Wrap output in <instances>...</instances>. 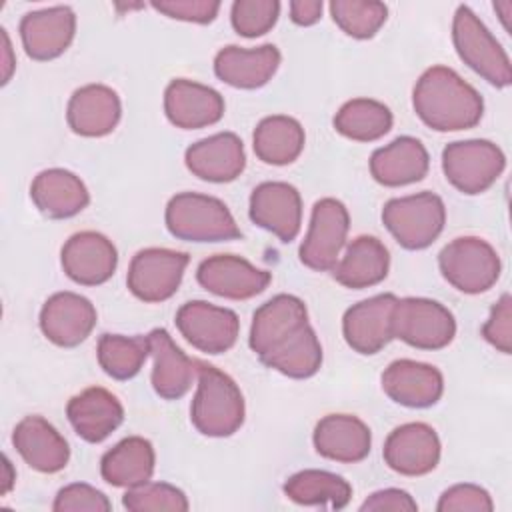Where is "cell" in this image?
<instances>
[{"instance_id":"b9f144b4","label":"cell","mask_w":512,"mask_h":512,"mask_svg":"<svg viewBox=\"0 0 512 512\" xmlns=\"http://www.w3.org/2000/svg\"><path fill=\"white\" fill-rule=\"evenodd\" d=\"M438 512H492L494 502L490 494L476 484H454L442 492Z\"/></svg>"},{"instance_id":"836d02e7","label":"cell","mask_w":512,"mask_h":512,"mask_svg":"<svg viewBox=\"0 0 512 512\" xmlns=\"http://www.w3.org/2000/svg\"><path fill=\"white\" fill-rule=\"evenodd\" d=\"M262 364L288 376V378H310L320 370L322 346L314 328L306 322L268 354L260 356Z\"/></svg>"},{"instance_id":"9c48e42d","label":"cell","mask_w":512,"mask_h":512,"mask_svg":"<svg viewBox=\"0 0 512 512\" xmlns=\"http://www.w3.org/2000/svg\"><path fill=\"white\" fill-rule=\"evenodd\" d=\"M190 256L170 248H144L128 266L126 284L142 302H164L176 294Z\"/></svg>"},{"instance_id":"f35d334b","label":"cell","mask_w":512,"mask_h":512,"mask_svg":"<svg viewBox=\"0 0 512 512\" xmlns=\"http://www.w3.org/2000/svg\"><path fill=\"white\" fill-rule=\"evenodd\" d=\"M122 506L130 512H186L190 508L186 494L166 482H144L132 486L122 496Z\"/></svg>"},{"instance_id":"9a60e30c","label":"cell","mask_w":512,"mask_h":512,"mask_svg":"<svg viewBox=\"0 0 512 512\" xmlns=\"http://www.w3.org/2000/svg\"><path fill=\"white\" fill-rule=\"evenodd\" d=\"M96 326L94 304L76 292L52 294L40 310V330L56 346L74 348L84 342Z\"/></svg>"},{"instance_id":"1f68e13d","label":"cell","mask_w":512,"mask_h":512,"mask_svg":"<svg viewBox=\"0 0 512 512\" xmlns=\"http://www.w3.org/2000/svg\"><path fill=\"white\" fill-rule=\"evenodd\" d=\"M156 464L154 446L142 436H128L104 452L100 460L102 478L116 488H132L152 478Z\"/></svg>"},{"instance_id":"681fc988","label":"cell","mask_w":512,"mask_h":512,"mask_svg":"<svg viewBox=\"0 0 512 512\" xmlns=\"http://www.w3.org/2000/svg\"><path fill=\"white\" fill-rule=\"evenodd\" d=\"M494 10L500 12V20L504 24L506 30H510L508 26V16H510V10H512V2L510 0H502V2H494Z\"/></svg>"},{"instance_id":"c3c4849f","label":"cell","mask_w":512,"mask_h":512,"mask_svg":"<svg viewBox=\"0 0 512 512\" xmlns=\"http://www.w3.org/2000/svg\"><path fill=\"white\" fill-rule=\"evenodd\" d=\"M2 464H4V476H2V488H0V494L4 496V494H8V492L12 490L16 476L12 474V462L8 460V456H6V454L2 456Z\"/></svg>"},{"instance_id":"7c38bea8","label":"cell","mask_w":512,"mask_h":512,"mask_svg":"<svg viewBox=\"0 0 512 512\" xmlns=\"http://www.w3.org/2000/svg\"><path fill=\"white\" fill-rule=\"evenodd\" d=\"M198 284L228 300H248L264 292L272 280L270 272L252 266L236 254H214L200 262L196 270Z\"/></svg>"},{"instance_id":"83f0119b","label":"cell","mask_w":512,"mask_h":512,"mask_svg":"<svg viewBox=\"0 0 512 512\" xmlns=\"http://www.w3.org/2000/svg\"><path fill=\"white\" fill-rule=\"evenodd\" d=\"M430 156L424 144L414 136H398L370 156L372 178L388 188L406 186L426 176Z\"/></svg>"},{"instance_id":"2e32d148","label":"cell","mask_w":512,"mask_h":512,"mask_svg":"<svg viewBox=\"0 0 512 512\" xmlns=\"http://www.w3.org/2000/svg\"><path fill=\"white\" fill-rule=\"evenodd\" d=\"M394 294H376L366 298L344 312L342 334L346 344L364 356L380 352L392 336V310L396 304Z\"/></svg>"},{"instance_id":"6da1fadb","label":"cell","mask_w":512,"mask_h":512,"mask_svg":"<svg viewBox=\"0 0 512 512\" xmlns=\"http://www.w3.org/2000/svg\"><path fill=\"white\" fill-rule=\"evenodd\" d=\"M412 106L418 118L438 132L474 128L484 114L480 92L448 66H432L416 80Z\"/></svg>"},{"instance_id":"ac0fdd59","label":"cell","mask_w":512,"mask_h":512,"mask_svg":"<svg viewBox=\"0 0 512 512\" xmlns=\"http://www.w3.org/2000/svg\"><path fill=\"white\" fill-rule=\"evenodd\" d=\"M24 52L32 60H54L66 52L76 32V14L70 6H50L34 10L20 20Z\"/></svg>"},{"instance_id":"30bf717a","label":"cell","mask_w":512,"mask_h":512,"mask_svg":"<svg viewBox=\"0 0 512 512\" xmlns=\"http://www.w3.org/2000/svg\"><path fill=\"white\" fill-rule=\"evenodd\" d=\"M350 216L346 206L336 198H322L314 204L310 226L300 246L304 266L326 272L340 260V250L346 244Z\"/></svg>"},{"instance_id":"7a4b0ae2","label":"cell","mask_w":512,"mask_h":512,"mask_svg":"<svg viewBox=\"0 0 512 512\" xmlns=\"http://www.w3.org/2000/svg\"><path fill=\"white\" fill-rule=\"evenodd\" d=\"M198 388L190 406L194 428L210 438L232 436L244 422V396L238 384L216 366L196 360Z\"/></svg>"},{"instance_id":"e575fe53","label":"cell","mask_w":512,"mask_h":512,"mask_svg":"<svg viewBox=\"0 0 512 512\" xmlns=\"http://www.w3.org/2000/svg\"><path fill=\"white\" fill-rule=\"evenodd\" d=\"M284 494L300 506L342 510L352 498V486L328 470H300L284 482Z\"/></svg>"},{"instance_id":"52a82bcc","label":"cell","mask_w":512,"mask_h":512,"mask_svg":"<svg viewBox=\"0 0 512 512\" xmlns=\"http://www.w3.org/2000/svg\"><path fill=\"white\" fill-rule=\"evenodd\" d=\"M506 168V156L490 140H458L442 150V170L446 180L462 194L488 190Z\"/></svg>"},{"instance_id":"44dd1931","label":"cell","mask_w":512,"mask_h":512,"mask_svg":"<svg viewBox=\"0 0 512 512\" xmlns=\"http://www.w3.org/2000/svg\"><path fill=\"white\" fill-rule=\"evenodd\" d=\"M186 168L206 182H232L246 168L244 144L234 132H218L190 144L184 152Z\"/></svg>"},{"instance_id":"ab89813d","label":"cell","mask_w":512,"mask_h":512,"mask_svg":"<svg viewBox=\"0 0 512 512\" xmlns=\"http://www.w3.org/2000/svg\"><path fill=\"white\" fill-rule=\"evenodd\" d=\"M278 14V0H236L230 10V22L240 36L256 38L276 24Z\"/></svg>"},{"instance_id":"8992f818","label":"cell","mask_w":512,"mask_h":512,"mask_svg":"<svg viewBox=\"0 0 512 512\" xmlns=\"http://www.w3.org/2000/svg\"><path fill=\"white\" fill-rule=\"evenodd\" d=\"M438 266L448 284L464 294H480L500 278V256L492 244L478 236H460L438 254Z\"/></svg>"},{"instance_id":"cb8c5ba5","label":"cell","mask_w":512,"mask_h":512,"mask_svg":"<svg viewBox=\"0 0 512 512\" xmlns=\"http://www.w3.org/2000/svg\"><path fill=\"white\" fill-rule=\"evenodd\" d=\"M66 416L82 440L98 444L122 424L124 408L110 390L92 386L68 400Z\"/></svg>"},{"instance_id":"5bb4252c","label":"cell","mask_w":512,"mask_h":512,"mask_svg":"<svg viewBox=\"0 0 512 512\" xmlns=\"http://www.w3.org/2000/svg\"><path fill=\"white\" fill-rule=\"evenodd\" d=\"M60 260L70 280L82 286H98L112 278L118 266V252L104 234L84 230L64 242Z\"/></svg>"},{"instance_id":"d590c367","label":"cell","mask_w":512,"mask_h":512,"mask_svg":"<svg viewBox=\"0 0 512 512\" xmlns=\"http://www.w3.org/2000/svg\"><path fill=\"white\" fill-rule=\"evenodd\" d=\"M392 112L372 98H354L340 106L332 124L336 132L356 142H372L392 128Z\"/></svg>"},{"instance_id":"4dcf8cb0","label":"cell","mask_w":512,"mask_h":512,"mask_svg":"<svg viewBox=\"0 0 512 512\" xmlns=\"http://www.w3.org/2000/svg\"><path fill=\"white\" fill-rule=\"evenodd\" d=\"M390 254L376 236L354 238L344 256L332 268L336 282L346 288L362 290L380 284L388 276Z\"/></svg>"},{"instance_id":"ba28073f","label":"cell","mask_w":512,"mask_h":512,"mask_svg":"<svg viewBox=\"0 0 512 512\" xmlns=\"http://www.w3.org/2000/svg\"><path fill=\"white\" fill-rule=\"evenodd\" d=\"M392 336L420 350H440L456 336L452 312L430 298H400L392 310Z\"/></svg>"},{"instance_id":"f546056e","label":"cell","mask_w":512,"mask_h":512,"mask_svg":"<svg viewBox=\"0 0 512 512\" xmlns=\"http://www.w3.org/2000/svg\"><path fill=\"white\" fill-rule=\"evenodd\" d=\"M30 198L48 218H72L90 202L82 178L64 168H48L36 174L30 186Z\"/></svg>"},{"instance_id":"bcb514c9","label":"cell","mask_w":512,"mask_h":512,"mask_svg":"<svg viewBox=\"0 0 512 512\" xmlns=\"http://www.w3.org/2000/svg\"><path fill=\"white\" fill-rule=\"evenodd\" d=\"M290 18L298 26H312L320 20L324 4L320 0H292L288 4Z\"/></svg>"},{"instance_id":"8d00e7d4","label":"cell","mask_w":512,"mask_h":512,"mask_svg":"<svg viewBox=\"0 0 512 512\" xmlns=\"http://www.w3.org/2000/svg\"><path fill=\"white\" fill-rule=\"evenodd\" d=\"M98 364L114 380L134 378L150 356L148 336L102 334L98 340Z\"/></svg>"},{"instance_id":"277c9868","label":"cell","mask_w":512,"mask_h":512,"mask_svg":"<svg viewBox=\"0 0 512 512\" xmlns=\"http://www.w3.org/2000/svg\"><path fill=\"white\" fill-rule=\"evenodd\" d=\"M452 42L460 60L486 82L496 88L510 86L512 64L506 50L466 4H460L454 12Z\"/></svg>"},{"instance_id":"d6a6232c","label":"cell","mask_w":512,"mask_h":512,"mask_svg":"<svg viewBox=\"0 0 512 512\" xmlns=\"http://www.w3.org/2000/svg\"><path fill=\"white\" fill-rule=\"evenodd\" d=\"M304 142L306 134L302 124L296 118L284 114L262 118L252 136L256 156L272 166L294 162L304 150Z\"/></svg>"},{"instance_id":"4316f807","label":"cell","mask_w":512,"mask_h":512,"mask_svg":"<svg viewBox=\"0 0 512 512\" xmlns=\"http://www.w3.org/2000/svg\"><path fill=\"white\" fill-rule=\"evenodd\" d=\"M312 442L320 456L354 464L370 454L372 434L370 428L352 414H328L316 424Z\"/></svg>"},{"instance_id":"d4e9b609","label":"cell","mask_w":512,"mask_h":512,"mask_svg":"<svg viewBox=\"0 0 512 512\" xmlns=\"http://www.w3.org/2000/svg\"><path fill=\"white\" fill-rule=\"evenodd\" d=\"M122 114L118 94L104 84H86L78 88L68 102L66 120L72 132L88 138L110 134Z\"/></svg>"},{"instance_id":"e0dca14e","label":"cell","mask_w":512,"mask_h":512,"mask_svg":"<svg viewBox=\"0 0 512 512\" xmlns=\"http://www.w3.org/2000/svg\"><path fill=\"white\" fill-rule=\"evenodd\" d=\"M250 220L282 242H292L302 224L300 192L288 182L258 184L250 194Z\"/></svg>"},{"instance_id":"603a6c76","label":"cell","mask_w":512,"mask_h":512,"mask_svg":"<svg viewBox=\"0 0 512 512\" xmlns=\"http://www.w3.org/2000/svg\"><path fill=\"white\" fill-rule=\"evenodd\" d=\"M280 66V50L274 44L256 48L224 46L214 58V74L234 88L254 90L272 80Z\"/></svg>"},{"instance_id":"f1b7e54d","label":"cell","mask_w":512,"mask_h":512,"mask_svg":"<svg viewBox=\"0 0 512 512\" xmlns=\"http://www.w3.org/2000/svg\"><path fill=\"white\" fill-rule=\"evenodd\" d=\"M152 366V388L164 400L182 398L194 378H196V360L188 358L172 340L164 328H154L148 334Z\"/></svg>"},{"instance_id":"60d3db41","label":"cell","mask_w":512,"mask_h":512,"mask_svg":"<svg viewBox=\"0 0 512 512\" xmlns=\"http://www.w3.org/2000/svg\"><path fill=\"white\" fill-rule=\"evenodd\" d=\"M54 512H110L112 504L104 492L90 484L74 482L64 486L52 504Z\"/></svg>"},{"instance_id":"ffe728a7","label":"cell","mask_w":512,"mask_h":512,"mask_svg":"<svg viewBox=\"0 0 512 512\" xmlns=\"http://www.w3.org/2000/svg\"><path fill=\"white\" fill-rule=\"evenodd\" d=\"M382 390L390 400L408 408L434 406L444 392L442 372L426 362L400 358L382 372Z\"/></svg>"},{"instance_id":"d6986e66","label":"cell","mask_w":512,"mask_h":512,"mask_svg":"<svg viewBox=\"0 0 512 512\" xmlns=\"http://www.w3.org/2000/svg\"><path fill=\"white\" fill-rule=\"evenodd\" d=\"M164 112L176 128L196 130L224 116V98L206 84L176 78L164 90Z\"/></svg>"},{"instance_id":"4fadbf2b","label":"cell","mask_w":512,"mask_h":512,"mask_svg":"<svg viewBox=\"0 0 512 512\" xmlns=\"http://www.w3.org/2000/svg\"><path fill=\"white\" fill-rule=\"evenodd\" d=\"M382 456L402 476H424L440 462V438L432 426L408 422L388 434Z\"/></svg>"},{"instance_id":"8fae6325","label":"cell","mask_w":512,"mask_h":512,"mask_svg":"<svg viewBox=\"0 0 512 512\" xmlns=\"http://www.w3.org/2000/svg\"><path fill=\"white\" fill-rule=\"evenodd\" d=\"M176 328L200 352L222 354L236 344L240 320L230 308L190 300L178 308Z\"/></svg>"},{"instance_id":"74e56055","label":"cell","mask_w":512,"mask_h":512,"mask_svg":"<svg viewBox=\"0 0 512 512\" xmlns=\"http://www.w3.org/2000/svg\"><path fill=\"white\" fill-rule=\"evenodd\" d=\"M332 20L342 32L352 38H372L388 18V8L382 2L360 0H334L330 2Z\"/></svg>"},{"instance_id":"7bdbcfd3","label":"cell","mask_w":512,"mask_h":512,"mask_svg":"<svg viewBox=\"0 0 512 512\" xmlns=\"http://www.w3.org/2000/svg\"><path fill=\"white\" fill-rule=\"evenodd\" d=\"M482 336L502 354L512 352V300L510 294H502L492 306L488 320L482 326Z\"/></svg>"},{"instance_id":"5b68a950","label":"cell","mask_w":512,"mask_h":512,"mask_svg":"<svg viewBox=\"0 0 512 512\" xmlns=\"http://www.w3.org/2000/svg\"><path fill=\"white\" fill-rule=\"evenodd\" d=\"M382 222L402 248L422 250L444 230L446 206L432 192L392 198L382 208Z\"/></svg>"},{"instance_id":"f6af8a7d","label":"cell","mask_w":512,"mask_h":512,"mask_svg":"<svg viewBox=\"0 0 512 512\" xmlns=\"http://www.w3.org/2000/svg\"><path fill=\"white\" fill-rule=\"evenodd\" d=\"M360 510L362 512H366V510H370V512H416L418 504L406 490L384 488V490L370 494L362 502Z\"/></svg>"},{"instance_id":"3957f363","label":"cell","mask_w":512,"mask_h":512,"mask_svg":"<svg viewBox=\"0 0 512 512\" xmlns=\"http://www.w3.org/2000/svg\"><path fill=\"white\" fill-rule=\"evenodd\" d=\"M168 232L186 242H226L240 238V228L228 206L208 194L180 192L164 212Z\"/></svg>"},{"instance_id":"7dc6e473","label":"cell","mask_w":512,"mask_h":512,"mask_svg":"<svg viewBox=\"0 0 512 512\" xmlns=\"http://www.w3.org/2000/svg\"><path fill=\"white\" fill-rule=\"evenodd\" d=\"M0 32H2V52H4V56H2V66H4L2 84H6V82L10 80V76H12V70H14V64H16V62L12 60V48H10V38H8L6 30L2 28Z\"/></svg>"},{"instance_id":"484cf974","label":"cell","mask_w":512,"mask_h":512,"mask_svg":"<svg viewBox=\"0 0 512 512\" xmlns=\"http://www.w3.org/2000/svg\"><path fill=\"white\" fill-rule=\"evenodd\" d=\"M306 322V304L298 296L276 294L254 312L248 344L258 356H264Z\"/></svg>"},{"instance_id":"7402d4cb","label":"cell","mask_w":512,"mask_h":512,"mask_svg":"<svg viewBox=\"0 0 512 512\" xmlns=\"http://www.w3.org/2000/svg\"><path fill=\"white\" fill-rule=\"evenodd\" d=\"M12 444L22 460L42 474L60 472L70 458L66 438L46 418L36 414L26 416L16 424Z\"/></svg>"},{"instance_id":"ee69618b","label":"cell","mask_w":512,"mask_h":512,"mask_svg":"<svg viewBox=\"0 0 512 512\" xmlns=\"http://www.w3.org/2000/svg\"><path fill=\"white\" fill-rule=\"evenodd\" d=\"M152 8L174 20L210 24L220 10V2L216 0H154Z\"/></svg>"}]
</instances>
